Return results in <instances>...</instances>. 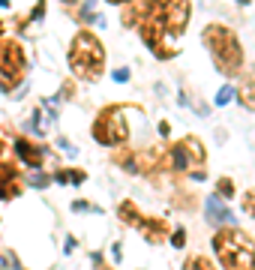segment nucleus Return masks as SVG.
Wrapping results in <instances>:
<instances>
[{
  "instance_id": "f257e3e1",
  "label": "nucleus",
  "mask_w": 255,
  "mask_h": 270,
  "mask_svg": "<svg viewBox=\"0 0 255 270\" xmlns=\"http://www.w3.org/2000/svg\"><path fill=\"white\" fill-rule=\"evenodd\" d=\"M189 18H192V3L189 0H144L135 27L141 33L144 45L159 60H171V57H177L180 48H171L165 42L177 39L186 30Z\"/></svg>"
},
{
  "instance_id": "f03ea898",
  "label": "nucleus",
  "mask_w": 255,
  "mask_h": 270,
  "mask_svg": "<svg viewBox=\"0 0 255 270\" xmlns=\"http://www.w3.org/2000/svg\"><path fill=\"white\" fill-rule=\"evenodd\" d=\"M201 39L216 63V69L225 75V78H234L240 69H243V45L237 39V33L225 24H207L201 30Z\"/></svg>"
},
{
  "instance_id": "7ed1b4c3",
  "label": "nucleus",
  "mask_w": 255,
  "mask_h": 270,
  "mask_svg": "<svg viewBox=\"0 0 255 270\" xmlns=\"http://www.w3.org/2000/svg\"><path fill=\"white\" fill-rule=\"evenodd\" d=\"M213 252L225 270H255V240L240 225H225L213 234Z\"/></svg>"
},
{
  "instance_id": "20e7f679",
  "label": "nucleus",
  "mask_w": 255,
  "mask_h": 270,
  "mask_svg": "<svg viewBox=\"0 0 255 270\" xmlns=\"http://www.w3.org/2000/svg\"><path fill=\"white\" fill-rule=\"evenodd\" d=\"M69 66L81 81H99L105 72V48L93 30H78L69 45Z\"/></svg>"
},
{
  "instance_id": "39448f33",
  "label": "nucleus",
  "mask_w": 255,
  "mask_h": 270,
  "mask_svg": "<svg viewBox=\"0 0 255 270\" xmlns=\"http://www.w3.org/2000/svg\"><path fill=\"white\" fill-rule=\"evenodd\" d=\"M204 159H207L204 144L195 135H186L165 150V168L177 174H189L192 180H204Z\"/></svg>"
},
{
  "instance_id": "423d86ee",
  "label": "nucleus",
  "mask_w": 255,
  "mask_h": 270,
  "mask_svg": "<svg viewBox=\"0 0 255 270\" xmlns=\"http://www.w3.org/2000/svg\"><path fill=\"white\" fill-rule=\"evenodd\" d=\"M93 138L105 147H123L129 141V126H126V114L123 105H105L96 120H93Z\"/></svg>"
},
{
  "instance_id": "0eeeda50",
  "label": "nucleus",
  "mask_w": 255,
  "mask_h": 270,
  "mask_svg": "<svg viewBox=\"0 0 255 270\" xmlns=\"http://www.w3.org/2000/svg\"><path fill=\"white\" fill-rule=\"evenodd\" d=\"M27 72V57L21 51V42L0 39V90H15Z\"/></svg>"
},
{
  "instance_id": "6e6552de",
  "label": "nucleus",
  "mask_w": 255,
  "mask_h": 270,
  "mask_svg": "<svg viewBox=\"0 0 255 270\" xmlns=\"http://www.w3.org/2000/svg\"><path fill=\"white\" fill-rule=\"evenodd\" d=\"M18 195H21V174H18V165L0 159V198H3V201H12V198H18Z\"/></svg>"
},
{
  "instance_id": "1a4fd4ad",
  "label": "nucleus",
  "mask_w": 255,
  "mask_h": 270,
  "mask_svg": "<svg viewBox=\"0 0 255 270\" xmlns=\"http://www.w3.org/2000/svg\"><path fill=\"white\" fill-rule=\"evenodd\" d=\"M135 228H138V231L144 234V240H150V243H165V237H168V231H171L168 219H162V216H141Z\"/></svg>"
},
{
  "instance_id": "9d476101",
  "label": "nucleus",
  "mask_w": 255,
  "mask_h": 270,
  "mask_svg": "<svg viewBox=\"0 0 255 270\" xmlns=\"http://www.w3.org/2000/svg\"><path fill=\"white\" fill-rule=\"evenodd\" d=\"M15 150H18V159H21L24 165H30V168H39V165H42V159H45V147H42V144H36V141H33V138H27V135H18Z\"/></svg>"
},
{
  "instance_id": "9b49d317",
  "label": "nucleus",
  "mask_w": 255,
  "mask_h": 270,
  "mask_svg": "<svg viewBox=\"0 0 255 270\" xmlns=\"http://www.w3.org/2000/svg\"><path fill=\"white\" fill-rule=\"evenodd\" d=\"M207 222L210 225H234V213H231V207H225V201L219 198V195H210L207 198Z\"/></svg>"
},
{
  "instance_id": "f8f14e48",
  "label": "nucleus",
  "mask_w": 255,
  "mask_h": 270,
  "mask_svg": "<svg viewBox=\"0 0 255 270\" xmlns=\"http://www.w3.org/2000/svg\"><path fill=\"white\" fill-rule=\"evenodd\" d=\"M237 99H240V105H243L246 111H255V66L243 75V81H240V87H237Z\"/></svg>"
},
{
  "instance_id": "ddd939ff",
  "label": "nucleus",
  "mask_w": 255,
  "mask_h": 270,
  "mask_svg": "<svg viewBox=\"0 0 255 270\" xmlns=\"http://www.w3.org/2000/svg\"><path fill=\"white\" fill-rule=\"evenodd\" d=\"M117 216H120V222H126V225H138V219L144 216L141 213V207H135V201H120L117 204Z\"/></svg>"
},
{
  "instance_id": "4468645a",
  "label": "nucleus",
  "mask_w": 255,
  "mask_h": 270,
  "mask_svg": "<svg viewBox=\"0 0 255 270\" xmlns=\"http://www.w3.org/2000/svg\"><path fill=\"white\" fill-rule=\"evenodd\" d=\"M60 183H72V186H78V183H84L87 180V174L81 171V168H63V171H57L54 174Z\"/></svg>"
},
{
  "instance_id": "2eb2a0df",
  "label": "nucleus",
  "mask_w": 255,
  "mask_h": 270,
  "mask_svg": "<svg viewBox=\"0 0 255 270\" xmlns=\"http://www.w3.org/2000/svg\"><path fill=\"white\" fill-rule=\"evenodd\" d=\"M183 270H216V264L207 258V255H189L183 261Z\"/></svg>"
},
{
  "instance_id": "dca6fc26",
  "label": "nucleus",
  "mask_w": 255,
  "mask_h": 270,
  "mask_svg": "<svg viewBox=\"0 0 255 270\" xmlns=\"http://www.w3.org/2000/svg\"><path fill=\"white\" fill-rule=\"evenodd\" d=\"M111 159H114V165H120V168H126V171H135V162H132L135 153H132V150H114Z\"/></svg>"
},
{
  "instance_id": "f3484780",
  "label": "nucleus",
  "mask_w": 255,
  "mask_h": 270,
  "mask_svg": "<svg viewBox=\"0 0 255 270\" xmlns=\"http://www.w3.org/2000/svg\"><path fill=\"white\" fill-rule=\"evenodd\" d=\"M216 195L225 198V201L234 198V183H231V177H219V180H216Z\"/></svg>"
},
{
  "instance_id": "a211bd4d",
  "label": "nucleus",
  "mask_w": 255,
  "mask_h": 270,
  "mask_svg": "<svg viewBox=\"0 0 255 270\" xmlns=\"http://www.w3.org/2000/svg\"><path fill=\"white\" fill-rule=\"evenodd\" d=\"M174 207H177V210H195V195H192V192H189V195H186V192H177V195H174Z\"/></svg>"
},
{
  "instance_id": "6ab92c4d",
  "label": "nucleus",
  "mask_w": 255,
  "mask_h": 270,
  "mask_svg": "<svg viewBox=\"0 0 255 270\" xmlns=\"http://www.w3.org/2000/svg\"><path fill=\"white\" fill-rule=\"evenodd\" d=\"M240 204H243V210L255 219V189H246V192H243V201H240Z\"/></svg>"
},
{
  "instance_id": "aec40b11",
  "label": "nucleus",
  "mask_w": 255,
  "mask_h": 270,
  "mask_svg": "<svg viewBox=\"0 0 255 270\" xmlns=\"http://www.w3.org/2000/svg\"><path fill=\"white\" fill-rule=\"evenodd\" d=\"M171 246H174V249H183V246H186V231H183V228H174V234H171Z\"/></svg>"
},
{
  "instance_id": "412c9836",
  "label": "nucleus",
  "mask_w": 255,
  "mask_h": 270,
  "mask_svg": "<svg viewBox=\"0 0 255 270\" xmlns=\"http://www.w3.org/2000/svg\"><path fill=\"white\" fill-rule=\"evenodd\" d=\"M231 96H234V87H222V90L216 93V105H228Z\"/></svg>"
},
{
  "instance_id": "4be33fe9",
  "label": "nucleus",
  "mask_w": 255,
  "mask_h": 270,
  "mask_svg": "<svg viewBox=\"0 0 255 270\" xmlns=\"http://www.w3.org/2000/svg\"><path fill=\"white\" fill-rule=\"evenodd\" d=\"M63 99H75V84L72 81H63V90H60Z\"/></svg>"
},
{
  "instance_id": "5701e85b",
  "label": "nucleus",
  "mask_w": 255,
  "mask_h": 270,
  "mask_svg": "<svg viewBox=\"0 0 255 270\" xmlns=\"http://www.w3.org/2000/svg\"><path fill=\"white\" fill-rule=\"evenodd\" d=\"M93 15H96V12H93V3H84V6H81V15H78V18H81V21H90Z\"/></svg>"
},
{
  "instance_id": "b1692460",
  "label": "nucleus",
  "mask_w": 255,
  "mask_h": 270,
  "mask_svg": "<svg viewBox=\"0 0 255 270\" xmlns=\"http://www.w3.org/2000/svg\"><path fill=\"white\" fill-rule=\"evenodd\" d=\"M30 183L42 189V186H48V174H30Z\"/></svg>"
},
{
  "instance_id": "393cba45",
  "label": "nucleus",
  "mask_w": 255,
  "mask_h": 270,
  "mask_svg": "<svg viewBox=\"0 0 255 270\" xmlns=\"http://www.w3.org/2000/svg\"><path fill=\"white\" fill-rule=\"evenodd\" d=\"M42 12H45V0H36V6H33V15H30V18L36 21V18H42Z\"/></svg>"
},
{
  "instance_id": "a878e982",
  "label": "nucleus",
  "mask_w": 255,
  "mask_h": 270,
  "mask_svg": "<svg viewBox=\"0 0 255 270\" xmlns=\"http://www.w3.org/2000/svg\"><path fill=\"white\" fill-rule=\"evenodd\" d=\"M93 267H96V270H111L105 261H102V255H99V252H93Z\"/></svg>"
},
{
  "instance_id": "bb28decb",
  "label": "nucleus",
  "mask_w": 255,
  "mask_h": 270,
  "mask_svg": "<svg viewBox=\"0 0 255 270\" xmlns=\"http://www.w3.org/2000/svg\"><path fill=\"white\" fill-rule=\"evenodd\" d=\"M129 78V69L123 66V69H114V81H126Z\"/></svg>"
},
{
  "instance_id": "cd10ccee",
  "label": "nucleus",
  "mask_w": 255,
  "mask_h": 270,
  "mask_svg": "<svg viewBox=\"0 0 255 270\" xmlns=\"http://www.w3.org/2000/svg\"><path fill=\"white\" fill-rule=\"evenodd\" d=\"M72 210H78V213H84V210H93V207H90L87 201H75V204H72Z\"/></svg>"
},
{
  "instance_id": "c85d7f7f",
  "label": "nucleus",
  "mask_w": 255,
  "mask_h": 270,
  "mask_svg": "<svg viewBox=\"0 0 255 270\" xmlns=\"http://www.w3.org/2000/svg\"><path fill=\"white\" fill-rule=\"evenodd\" d=\"M168 132H171V123H168V120H162V123H159V135H168Z\"/></svg>"
},
{
  "instance_id": "c756f323",
  "label": "nucleus",
  "mask_w": 255,
  "mask_h": 270,
  "mask_svg": "<svg viewBox=\"0 0 255 270\" xmlns=\"http://www.w3.org/2000/svg\"><path fill=\"white\" fill-rule=\"evenodd\" d=\"M105 3H114V6H120V3H132V0H105Z\"/></svg>"
},
{
  "instance_id": "7c9ffc66",
  "label": "nucleus",
  "mask_w": 255,
  "mask_h": 270,
  "mask_svg": "<svg viewBox=\"0 0 255 270\" xmlns=\"http://www.w3.org/2000/svg\"><path fill=\"white\" fill-rule=\"evenodd\" d=\"M0 6H9V0H0Z\"/></svg>"
},
{
  "instance_id": "2f4dec72",
  "label": "nucleus",
  "mask_w": 255,
  "mask_h": 270,
  "mask_svg": "<svg viewBox=\"0 0 255 270\" xmlns=\"http://www.w3.org/2000/svg\"><path fill=\"white\" fill-rule=\"evenodd\" d=\"M15 270H24V267H21V264H15Z\"/></svg>"
},
{
  "instance_id": "473e14b6",
  "label": "nucleus",
  "mask_w": 255,
  "mask_h": 270,
  "mask_svg": "<svg viewBox=\"0 0 255 270\" xmlns=\"http://www.w3.org/2000/svg\"><path fill=\"white\" fill-rule=\"evenodd\" d=\"M240 3H243V6H246V3H249V0H240Z\"/></svg>"
},
{
  "instance_id": "72a5a7b5",
  "label": "nucleus",
  "mask_w": 255,
  "mask_h": 270,
  "mask_svg": "<svg viewBox=\"0 0 255 270\" xmlns=\"http://www.w3.org/2000/svg\"><path fill=\"white\" fill-rule=\"evenodd\" d=\"M0 33H3V21H0Z\"/></svg>"
},
{
  "instance_id": "f704fd0d",
  "label": "nucleus",
  "mask_w": 255,
  "mask_h": 270,
  "mask_svg": "<svg viewBox=\"0 0 255 270\" xmlns=\"http://www.w3.org/2000/svg\"><path fill=\"white\" fill-rule=\"evenodd\" d=\"M63 3H75V0H63Z\"/></svg>"
},
{
  "instance_id": "c9c22d12",
  "label": "nucleus",
  "mask_w": 255,
  "mask_h": 270,
  "mask_svg": "<svg viewBox=\"0 0 255 270\" xmlns=\"http://www.w3.org/2000/svg\"><path fill=\"white\" fill-rule=\"evenodd\" d=\"M0 150H3V141H0Z\"/></svg>"
}]
</instances>
